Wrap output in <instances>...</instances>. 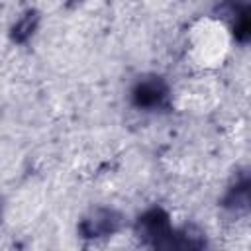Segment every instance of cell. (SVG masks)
<instances>
[{"instance_id": "cell-1", "label": "cell", "mask_w": 251, "mask_h": 251, "mask_svg": "<svg viewBox=\"0 0 251 251\" xmlns=\"http://www.w3.org/2000/svg\"><path fill=\"white\" fill-rule=\"evenodd\" d=\"M227 51V27L218 20H202L188 33V53L202 65H218Z\"/></svg>"}, {"instance_id": "cell-2", "label": "cell", "mask_w": 251, "mask_h": 251, "mask_svg": "<svg viewBox=\"0 0 251 251\" xmlns=\"http://www.w3.org/2000/svg\"><path fill=\"white\" fill-rule=\"evenodd\" d=\"M220 22L231 24L235 37L245 39L249 35V8L245 0H227L220 8Z\"/></svg>"}, {"instance_id": "cell-3", "label": "cell", "mask_w": 251, "mask_h": 251, "mask_svg": "<svg viewBox=\"0 0 251 251\" xmlns=\"http://www.w3.org/2000/svg\"><path fill=\"white\" fill-rule=\"evenodd\" d=\"M120 227V218L118 214H114L112 210H96L94 214H90L84 224H82V231L86 233V237H102V235H110Z\"/></svg>"}, {"instance_id": "cell-4", "label": "cell", "mask_w": 251, "mask_h": 251, "mask_svg": "<svg viewBox=\"0 0 251 251\" xmlns=\"http://www.w3.org/2000/svg\"><path fill=\"white\" fill-rule=\"evenodd\" d=\"M167 96V86L159 76L141 80L133 90V100L137 106H159Z\"/></svg>"}, {"instance_id": "cell-5", "label": "cell", "mask_w": 251, "mask_h": 251, "mask_svg": "<svg viewBox=\"0 0 251 251\" xmlns=\"http://www.w3.org/2000/svg\"><path fill=\"white\" fill-rule=\"evenodd\" d=\"M139 227H141V233H143L147 239H153L155 243H159L161 239L171 237L167 216H165L163 212H159V210L149 212V214L139 222Z\"/></svg>"}, {"instance_id": "cell-6", "label": "cell", "mask_w": 251, "mask_h": 251, "mask_svg": "<svg viewBox=\"0 0 251 251\" xmlns=\"http://www.w3.org/2000/svg\"><path fill=\"white\" fill-rule=\"evenodd\" d=\"M35 24H37V16L35 14H25L18 24H16V27H14V39H18V41H24V39H27L31 33H33V29H35Z\"/></svg>"}]
</instances>
